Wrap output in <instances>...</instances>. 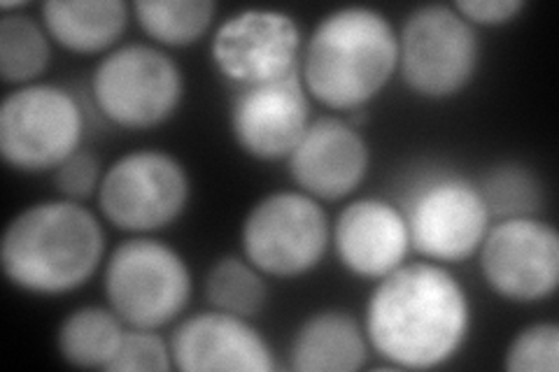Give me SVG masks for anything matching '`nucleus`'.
<instances>
[{"label":"nucleus","mask_w":559,"mask_h":372,"mask_svg":"<svg viewBox=\"0 0 559 372\" xmlns=\"http://www.w3.org/2000/svg\"><path fill=\"white\" fill-rule=\"evenodd\" d=\"M464 287L439 263H404L378 279L366 303V340L396 368L427 370L445 363L468 335Z\"/></svg>","instance_id":"f257e3e1"},{"label":"nucleus","mask_w":559,"mask_h":372,"mask_svg":"<svg viewBox=\"0 0 559 372\" xmlns=\"http://www.w3.org/2000/svg\"><path fill=\"white\" fill-rule=\"evenodd\" d=\"M105 233L75 201L35 203L16 215L0 242V263L14 287L38 296L70 293L98 271Z\"/></svg>","instance_id":"f03ea898"},{"label":"nucleus","mask_w":559,"mask_h":372,"mask_svg":"<svg viewBox=\"0 0 559 372\" xmlns=\"http://www.w3.org/2000/svg\"><path fill=\"white\" fill-rule=\"evenodd\" d=\"M399 68V33L373 8H341L312 31L301 80L308 96L331 110H359Z\"/></svg>","instance_id":"7ed1b4c3"},{"label":"nucleus","mask_w":559,"mask_h":372,"mask_svg":"<svg viewBox=\"0 0 559 372\" xmlns=\"http://www.w3.org/2000/svg\"><path fill=\"white\" fill-rule=\"evenodd\" d=\"M105 298L127 326L164 328L191 298V273L173 247L152 238L117 244L105 263Z\"/></svg>","instance_id":"20e7f679"},{"label":"nucleus","mask_w":559,"mask_h":372,"mask_svg":"<svg viewBox=\"0 0 559 372\" xmlns=\"http://www.w3.org/2000/svg\"><path fill=\"white\" fill-rule=\"evenodd\" d=\"M478 33L452 5L413 10L399 33V73L413 94L443 100L476 77Z\"/></svg>","instance_id":"39448f33"},{"label":"nucleus","mask_w":559,"mask_h":372,"mask_svg":"<svg viewBox=\"0 0 559 372\" xmlns=\"http://www.w3.org/2000/svg\"><path fill=\"white\" fill-rule=\"evenodd\" d=\"M92 92L103 117L121 129L145 131L178 112L185 80L162 49L133 43L112 49L96 65Z\"/></svg>","instance_id":"423d86ee"},{"label":"nucleus","mask_w":559,"mask_h":372,"mask_svg":"<svg viewBox=\"0 0 559 372\" xmlns=\"http://www.w3.org/2000/svg\"><path fill=\"white\" fill-rule=\"evenodd\" d=\"M82 135V108L63 86L26 84L0 105V152L22 172L57 170L80 149Z\"/></svg>","instance_id":"0eeeda50"},{"label":"nucleus","mask_w":559,"mask_h":372,"mask_svg":"<svg viewBox=\"0 0 559 372\" xmlns=\"http://www.w3.org/2000/svg\"><path fill=\"white\" fill-rule=\"evenodd\" d=\"M331 226L320 201L304 191H277L261 199L242 221V252L271 277H301L326 254Z\"/></svg>","instance_id":"6e6552de"},{"label":"nucleus","mask_w":559,"mask_h":372,"mask_svg":"<svg viewBox=\"0 0 559 372\" xmlns=\"http://www.w3.org/2000/svg\"><path fill=\"white\" fill-rule=\"evenodd\" d=\"M189 193V175L178 158L140 149L117 158L103 172L96 196L112 226L129 233H152L182 215Z\"/></svg>","instance_id":"1a4fd4ad"},{"label":"nucleus","mask_w":559,"mask_h":372,"mask_svg":"<svg viewBox=\"0 0 559 372\" xmlns=\"http://www.w3.org/2000/svg\"><path fill=\"white\" fill-rule=\"evenodd\" d=\"M404 212L411 250L436 263L474 256L489 230V209L480 187L464 177H431L419 184Z\"/></svg>","instance_id":"9d476101"},{"label":"nucleus","mask_w":559,"mask_h":372,"mask_svg":"<svg viewBox=\"0 0 559 372\" xmlns=\"http://www.w3.org/2000/svg\"><path fill=\"white\" fill-rule=\"evenodd\" d=\"M480 271L497 296L511 303H538L559 285V236L534 217L489 226L480 244Z\"/></svg>","instance_id":"9b49d317"},{"label":"nucleus","mask_w":559,"mask_h":372,"mask_svg":"<svg viewBox=\"0 0 559 372\" xmlns=\"http://www.w3.org/2000/svg\"><path fill=\"white\" fill-rule=\"evenodd\" d=\"M210 51L238 86L266 84L299 70L301 31L285 12L245 10L217 28Z\"/></svg>","instance_id":"f8f14e48"},{"label":"nucleus","mask_w":559,"mask_h":372,"mask_svg":"<svg viewBox=\"0 0 559 372\" xmlns=\"http://www.w3.org/2000/svg\"><path fill=\"white\" fill-rule=\"evenodd\" d=\"M310 123L301 70L266 84L240 86L231 105V133L238 147L259 161L287 158Z\"/></svg>","instance_id":"ddd939ff"},{"label":"nucleus","mask_w":559,"mask_h":372,"mask_svg":"<svg viewBox=\"0 0 559 372\" xmlns=\"http://www.w3.org/2000/svg\"><path fill=\"white\" fill-rule=\"evenodd\" d=\"M292 180L314 201H341L366 180L371 152L355 123L320 117L287 156Z\"/></svg>","instance_id":"4468645a"},{"label":"nucleus","mask_w":559,"mask_h":372,"mask_svg":"<svg viewBox=\"0 0 559 372\" xmlns=\"http://www.w3.org/2000/svg\"><path fill=\"white\" fill-rule=\"evenodd\" d=\"M173 365L182 372H271L273 351L248 319L219 310L199 312L173 331Z\"/></svg>","instance_id":"2eb2a0df"},{"label":"nucleus","mask_w":559,"mask_h":372,"mask_svg":"<svg viewBox=\"0 0 559 372\" xmlns=\"http://www.w3.org/2000/svg\"><path fill=\"white\" fill-rule=\"evenodd\" d=\"M331 236L341 263L366 279L390 275L406 263L411 250L404 212L382 199H359L345 205Z\"/></svg>","instance_id":"dca6fc26"},{"label":"nucleus","mask_w":559,"mask_h":372,"mask_svg":"<svg viewBox=\"0 0 559 372\" xmlns=\"http://www.w3.org/2000/svg\"><path fill=\"white\" fill-rule=\"evenodd\" d=\"M369 345L353 314L324 310L294 333L289 365L299 372H355L366 365Z\"/></svg>","instance_id":"f3484780"},{"label":"nucleus","mask_w":559,"mask_h":372,"mask_svg":"<svg viewBox=\"0 0 559 372\" xmlns=\"http://www.w3.org/2000/svg\"><path fill=\"white\" fill-rule=\"evenodd\" d=\"M43 24L49 38L73 55H100L124 35L129 5L124 0H49Z\"/></svg>","instance_id":"a211bd4d"},{"label":"nucleus","mask_w":559,"mask_h":372,"mask_svg":"<svg viewBox=\"0 0 559 372\" xmlns=\"http://www.w3.org/2000/svg\"><path fill=\"white\" fill-rule=\"evenodd\" d=\"M127 324L110 308L86 305L70 312L57 333L61 359L75 368H108Z\"/></svg>","instance_id":"6ab92c4d"},{"label":"nucleus","mask_w":559,"mask_h":372,"mask_svg":"<svg viewBox=\"0 0 559 372\" xmlns=\"http://www.w3.org/2000/svg\"><path fill=\"white\" fill-rule=\"evenodd\" d=\"M51 59L49 33L28 14H3L0 20V75L5 84H35Z\"/></svg>","instance_id":"aec40b11"},{"label":"nucleus","mask_w":559,"mask_h":372,"mask_svg":"<svg viewBox=\"0 0 559 372\" xmlns=\"http://www.w3.org/2000/svg\"><path fill=\"white\" fill-rule=\"evenodd\" d=\"M213 0H138L133 14L152 40L166 47H187L201 40V35L215 20Z\"/></svg>","instance_id":"412c9836"},{"label":"nucleus","mask_w":559,"mask_h":372,"mask_svg":"<svg viewBox=\"0 0 559 372\" xmlns=\"http://www.w3.org/2000/svg\"><path fill=\"white\" fill-rule=\"evenodd\" d=\"M205 298L213 310L252 319L264 310L269 287L264 273L257 271L248 259L224 256L207 271Z\"/></svg>","instance_id":"4be33fe9"},{"label":"nucleus","mask_w":559,"mask_h":372,"mask_svg":"<svg viewBox=\"0 0 559 372\" xmlns=\"http://www.w3.org/2000/svg\"><path fill=\"white\" fill-rule=\"evenodd\" d=\"M489 217H530L540 203L538 184L520 166H501L485 177L480 187Z\"/></svg>","instance_id":"5701e85b"},{"label":"nucleus","mask_w":559,"mask_h":372,"mask_svg":"<svg viewBox=\"0 0 559 372\" xmlns=\"http://www.w3.org/2000/svg\"><path fill=\"white\" fill-rule=\"evenodd\" d=\"M503 368L511 372H557L559 328L555 324H532L522 328L506 351Z\"/></svg>","instance_id":"b1692460"},{"label":"nucleus","mask_w":559,"mask_h":372,"mask_svg":"<svg viewBox=\"0 0 559 372\" xmlns=\"http://www.w3.org/2000/svg\"><path fill=\"white\" fill-rule=\"evenodd\" d=\"M173 365L170 345L152 328H129L108 363V372H168Z\"/></svg>","instance_id":"393cba45"},{"label":"nucleus","mask_w":559,"mask_h":372,"mask_svg":"<svg viewBox=\"0 0 559 372\" xmlns=\"http://www.w3.org/2000/svg\"><path fill=\"white\" fill-rule=\"evenodd\" d=\"M100 180L103 172L98 156L82 147L75 154H70L55 170V184L61 191V196L75 203L90 201L94 193H98Z\"/></svg>","instance_id":"a878e982"},{"label":"nucleus","mask_w":559,"mask_h":372,"mask_svg":"<svg viewBox=\"0 0 559 372\" xmlns=\"http://www.w3.org/2000/svg\"><path fill=\"white\" fill-rule=\"evenodd\" d=\"M464 20L474 26H501L513 22L524 10L522 0H460L452 5Z\"/></svg>","instance_id":"bb28decb"}]
</instances>
